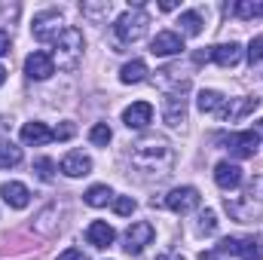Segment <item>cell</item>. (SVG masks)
I'll list each match as a JSON object with an SVG mask.
<instances>
[{"mask_svg": "<svg viewBox=\"0 0 263 260\" xmlns=\"http://www.w3.org/2000/svg\"><path fill=\"white\" fill-rule=\"evenodd\" d=\"M132 165L147 175H168V169L175 165V153L162 138H144L132 144Z\"/></svg>", "mask_w": 263, "mask_h": 260, "instance_id": "cell-1", "label": "cell"}, {"mask_svg": "<svg viewBox=\"0 0 263 260\" xmlns=\"http://www.w3.org/2000/svg\"><path fill=\"white\" fill-rule=\"evenodd\" d=\"M223 208H227L239 224H254L257 217H263V178H254V181L245 187V193L236 196V199L227 196Z\"/></svg>", "mask_w": 263, "mask_h": 260, "instance_id": "cell-2", "label": "cell"}, {"mask_svg": "<svg viewBox=\"0 0 263 260\" xmlns=\"http://www.w3.org/2000/svg\"><path fill=\"white\" fill-rule=\"evenodd\" d=\"M83 46H86L83 31H77V28H65L62 37L55 40L52 62H59L62 70H73V67L80 65V59H83Z\"/></svg>", "mask_w": 263, "mask_h": 260, "instance_id": "cell-3", "label": "cell"}, {"mask_svg": "<svg viewBox=\"0 0 263 260\" xmlns=\"http://www.w3.org/2000/svg\"><path fill=\"white\" fill-rule=\"evenodd\" d=\"M147 25H150V15H147L144 9H129V12H123V15L117 18L114 31H117V37H120L123 43H135V40H141V37L147 34Z\"/></svg>", "mask_w": 263, "mask_h": 260, "instance_id": "cell-4", "label": "cell"}, {"mask_svg": "<svg viewBox=\"0 0 263 260\" xmlns=\"http://www.w3.org/2000/svg\"><path fill=\"white\" fill-rule=\"evenodd\" d=\"M196 65H205V62H214L220 67H233L242 62V46L239 43H220V46H208V49H199L193 55Z\"/></svg>", "mask_w": 263, "mask_h": 260, "instance_id": "cell-5", "label": "cell"}, {"mask_svg": "<svg viewBox=\"0 0 263 260\" xmlns=\"http://www.w3.org/2000/svg\"><path fill=\"white\" fill-rule=\"evenodd\" d=\"M31 31H34V37H37L40 43H55V40L62 37V31H65V28H62V15H59V9L37 12Z\"/></svg>", "mask_w": 263, "mask_h": 260, "instance_id": "cell-6", "label": "cell"}, {"mask_svg": "<svg viewBox=\"0 0 263 260\" xmlns=\"http://www.w3.org/2000/svg\"><path fill=\"white\" fill-rule=\"evenodd\" d=\"M217 254H239L242 260H263L260 242L251 236H230L217 245Z\"/></svg>", "mask_w": 263, "mask_h": 260, "instance_id": "cell-7", "label": "cell"}, {"mask_svg": "<svg viewBox=\"0 0 263 260\" xmlns=\"http://www.w3.org/2000/svg\"><path fill=\"white\" fill-rule=\"evenodd\" d=\"M153 236H156V230H153V224H147V220H135L129 230H126V254H141L150 242H153Z\"/></svg>", "mask_w": 263, "mask_h": 260, "instance_id": "cell-8", "label": "cell"}, {"mask_svg": "<svg viewBox=\"0 0 263 260\" xmlns=\"http://www.w3.org/2000/svg\"><path fill=\"white\" fill-rule=\"evenodd\" d=\"M199 190L196 187H175L172 193L165 196V208L175 214H190L193 208H199Z\"/></svg>", "mask_w": 263, "mask_h": 260, "instance_id": "cell-9", "label": "cell"}, {"mask_svg": "<svg viewBox=\"0 0 263 260\" xmlns=\"http://www.w3.org/2000/svg\"><path fill=\"white\" fill-rule=\"evenodd\" d=\"M257 144H260V135H257L254 129L236 132V135H230V138H227V147H230V153H233V156H239V159H248V156H254V153H257Z\"/></svg>", "mask_w": 263, "mask_h": 260, "instance_id": "cell-10", "label": "cell"}, {"mask_svg": "<svg viewBox=\"0 0 263 260\" xmlns=\"http://www.w3.org/2000/svg\"><path fill=\"white\" fill-rule=\"evenodd\" d=\"M150 52L159 55V59L178 55V52H184V37L175 34V31H159V34L153 37V43H150Z\"/></svg>", "mask_w": 263, "mask_h": 260, "instance_id": "cell-11", "label": "cell"}, {"mask_svg": "<svg viewBox=\"0 0 263 260\" xmlns=\"http://www.w3.org/2000/svg\"><path fill=\"white\" fill-rule=\"evenodd\" d=\"M162 120H165V126H172V129H178V126L187 123V98H184V92H175V95L165 98Z\"/></svg>", "mask_w": 263, "mask_h": 260, "instance_id": "cell-12", "label": "cell"}, {"mask_svg": "<svg viewBox=\"0 0 263 260\" xmlns=\"http://www.w3.org/2000/svg\"><path fill=\"white\" fill-rule=\"evenodd\" d=\"M25 73H28L31 80H49V77L55 73L52 55H49V52H31V55L25 59Z\"/></svg>", "mask_w": 263, "mask_h": 260, "instance_id": "cell-13", "label": "cell"}, {"mask_svg": "<svg viewBox=\"0 0 263 260\" xmlns=\"http://www.w3.org/2000/svg\"><path fill=\"white\" fill-rule=\"evenodd\" d=\"M257 104H260V98H236V101H223V107L217 110V117L220 120H227V123H236V120H242V117H248V114H254L257 110Z\"/></svg>", "mask_w": 263, "mask_h": 260, "instance_id": "cell-14", "label": "cell"}, {"mask_svg": "<svg viewBox=\"0 0 263 260\" xmlns=\"http://www.w3.org/2000/svg\"><path fill=\"white\" fill-rule=\"evenodd\" d=\"M214 184L220 190H236L242 184V169L236 162H217L214 165Z\"/></svg>", "mask_w": 263, "mask_h": 260, "instance_id": "cell-15", "label": "cell"}, {"mask_svg": "<svg viewBox=\"0 0 263 260\" xmlns=\"http://www.w3.org/2000/svg\"><path fill=\"white\" fill-rule=\"evenodd\" d=\"M114 239H117V233H114V227L104 224V220H92V224L86 227V242H89L92 248H107V245H114Z\"/></svg>", "mask_w": 263, "mask_h": 260, "instance_id": "cell-16", "label": "cell"}, {"mask_svg": "<svg viewBox=\"0 0 263 260\" xmlns=\"http://www.w3.org/2000/svg\"><path fill=\"white\" fill-rule=\"evenodd\" d=\"M62 172H65L67 178H83V175H89L92 172V159L83 153V150H70L65 159H62V165H59Z\"/></svg>", "mask_w": 263, "mask_h": 260, "instance_id": "cell-17", "label": "cell"}, {"mask_svg": "<svg viewBox=\"0 0 263 260\" xmlns=\"http://www.w3.org/2000/svg\"><path fill=\"white\" fill-rule=\"evenodd\" d=\"M150 120H153V104H147V101H135L123 110V123L129 129H144Z\"/></svg>", "mask_w": 263, "mask_h": 260, "instance_id": "cell-18", "label": "cell"}, {"mask_svg": "<svg viewBox=\"0 0 263 260\" xmlns=\"http://www.w3.org/2000/svg\"><path fill=\"white\" fill-rule=\"evenodd\" d=\"M22 141H25V144H34V147H40V144H49V141H55V132L49 129L46 123H25V126H22Z\"/></svg>", "mask_w": 263, "mask_h": 260, "instance_id": "cell-19", "label": "cell"}, {"mask_svg": "<svg viewBox=\"0 0 263 260\" xmlns=\"http://www.w3.org/2000/svg\"><path fill=\"white\" fill-rule=\"evenodd\" d=\"M0 196H3V202H6L9 208H28V202H31L28 187H25V184H18V181L3 184V187H0Z\"/></svg>", "mask_w": 263, "mask_h": 260, "instance_id": "cell-20", "label": "cell"}, {"mask_svg": "<svg viewBox=\"0 0 263 260\" xmlns=\"http://www.w3.org/2000/svg\"><path fill=\"white\" fill-rule=\"evenodd\" d=\"M223 95L220 92H214V89H202L199 92V98H196V107L202 110V114H217L220 107H223Z\"/></svg>", "mask_w": 263, "mask_h": 260, "instance_id": "cell-21", "label": "cell"}, {"mask_svg": "<svg viewBox=\"0 0 263 260\" xmlns=\"http://www.w3.org/2000/svg\"><path fill=\"white\" fill-rule=\"evenodd\" d=\"M178 25H181V34L196 37V34H202V12H199V9H187V12H181Z\"/></svg>", "mask_w": 263, "mask_h": 260, "instance_id": "cell-22", "label": "cell"}, {"mask_svg": "<svg viewBox=\"0 0 263 260\" xmlns=\"http://www.w3.org/2000/svg\"><path fill=\"white\" fill-rule=\"evenodd\" d=\"M86 205H92V208H101V205H107V202H114V190L107 187V184H95V187H89L86 190Z\"/></svg>", "mask_w": 263, "mask_h": 260, "instance_id": "cell-23", "label": "cell"}, {"mask_svg": "<svg viewBox=\"0 0 263 260\" xmlns=\"http://www.w3.org/2000/svg\"><path fill=\"white\" fill-rule=\"evenodd\" d=\"M120 80H123V83H141V80H147V65H144L141 59H135V62H129V65H123Z\"/></svg>", "mask_w": 263, "mask_h": 260, "instance_id": "cell-24", "label": "cell"}, {"mask_svg": "<svg viewBox=\"0 0 263 260\" xmlns=\"http://www.w3.org/2000/svg\"><path fill=\"white\" fill-rule=\"evenodd\" d=\"M233 12H236L239 18H263V3L239 0V3H233Z\"/></svg>", "mask_w": 263, "mask_h": 260, "instance_id": "cell-25", "label": "cell"}, {"mask_svg": "<svg viewBox=\"0 0 263 260\" xmlns=\"http://www.w3.org/2000/svg\"><path fill=\"white\" fill-rule=\"evenodd\" d=\"M22 162V147L15 144H0V169H12Z\"/></svg>", "mask_w": 263, "mask_h": 260, "instance_id": "cell-26", "label": "cell"}, {"mask_svg": "<svg viewBox=\"0 0 263 260\" xmlns=\"http://www.w3.org/2000/svg\"><path fill=\"white\" fill-rule=\"evenodd\" d=\"M110 138H114V132L107 123H95L92 129H89V141L95 144V147H107L110 144Z\"/></svg>", "mask_w": 263, "mask_h": 260, "instance_id": "cell-27", "label": "cell"}, {"mask_svg": "<svg viewBox=\"0 0 263 260\" xmlns=\"http://www.w3.org/2000/svg\"><path fill=\"white\" fill-rule=\"evenodd\" d=\"M199 233H202V236H214V233H217V214H214L211 208H205V211L199 214Z\"/></svg>", "mask_w": 263, "mask_h": 260, "instance_id": "cell-28", "label": "cell"}, {"mask_svg": "<svg viewBox=\"0 0 263 260\" xmlns=\"http://www.w3.org/2000/svg\"><path fill=\"white\" fill-rule=\"evenodd\" d=\"M114 211L123 214V217L132 214V211H135V199H132V196H117V199H114Z\"/></svg>", "mask_w": 263, "mask_h": 260, "instance_id": "cell-29", "label": "cell"}, {"mask_svg": "<svg viewBox=\"0 0 263 260\" xmlns=\"http://www.w3.org/2000/svg\"><path fill=\"white\" fill-rule=\"evenodd\" d=\"M34 172L40 181H52V159H37L34 162Z\"/></svg>", "mask_w": 263, "mask_h": 260, "instance_id": "cell-30", "label": "cell"}, {"mask_svg": "<svg viewBox=\"0 0 263 260\" xmlns=\"http://www.w3.org/2000/svg\"><path fill=\"white\" fill-rule=\"evenodd\" d=\"M248 59H251V65H257V62H263V34H260V37H254V40H251V46H248Z\"/></svg>", "mask_w": 263, "mask_h": 260, "instance_id": "cell-31", "label": "cell"}, {"mask_svg": "<svg viewBox=\"0 0 263 260\" xmlns=\"http://www.w3.org/2000/svg\"><path fill=\"white\" fill-rule=\"evenodd\" d=\"M73 123H65V126H59V129H55V138H59V141H67V138H73Z\"/></svg>", "mask_w": 263, "mask_h": 260, "instance_id": "cell-32", "label": "cell"}, {"mask_svg": "<svg viewBox=\"0 0 263 260\" xmlns=\"http://www.w3.org/2000/svg\"><path fill=\"white\" fill-rule=\"evenodd\" d=\"M59 260H89V257H86L80 248H67V251H62V254H59Z\"/></svg>", "mask_w": 263, "mask_h": 260, "instance_id": "cell-33", "label": "cell"}, {"mask_svg": "<svg viewBox=\"0 0 263 260\" xmlns=\"http://www.w3.org/2000/svg\"><path fill=\"white\" fill-rule=\"evenodd\" d=\"M9 46H12L9 34H6V31H0V55H6V52H9Z\"/></svg>", "mask_w": 263, "mask_h": 260, "instance_id": "cell-34", "label": "cell"}, {"mask_svg": "<svg viewBox=\"0 0 263 260\" xmlns=\"http://www.w3.org/2000/svg\"><path fill=\"white\" fill-rule=\"evenodd\" d=\"M175 6H178V3H175V0H162V3H159V9H165V12H172V9H175Z\"/></svg>", "mask_w": 263, "mask_h": 260, "instance_id": "cell-35", "label": "cell"}, {"mask_svg": "<svg viewBox=\"0 0 263 260\" xmlns=\"http://www.w3.org/2000/svg\"><path fill=\"white\" fill-rule=\"evenodd\" d=\"M217 257V251H202V254H199V260H214Z\"/></svg>", "mask_w": 263, "mask_h": 260, "instance_id": "cell-36", "label": "cell"}, {"mask_svg": "<svg viewBox=\"0 0 263 260\" xmlns=\"http://www.w3.org/2000/svg\"><path fill=\"white\" fill-rule=\"evenodd\" d=\"M3 83H6V67L0 65V86H3Z\"/></svg>", "mask_w": 263, "mask_h": 260, "instance_id": "cell-37", "label": "cell"}, {"mask_svg": "<svg viewBox=\"0 0 263 260\" xmlns=\"http://www.w3.org/2000/svg\"><path fill=\"white\" fill-rule=\"evenodd\" d=\"M159 260H184V254H175V257H159Z\"/></svg>", "mask_w": 263, "mask_h": 260, "instance_id": "cell-38", "label": "cell"}]
</instances>
